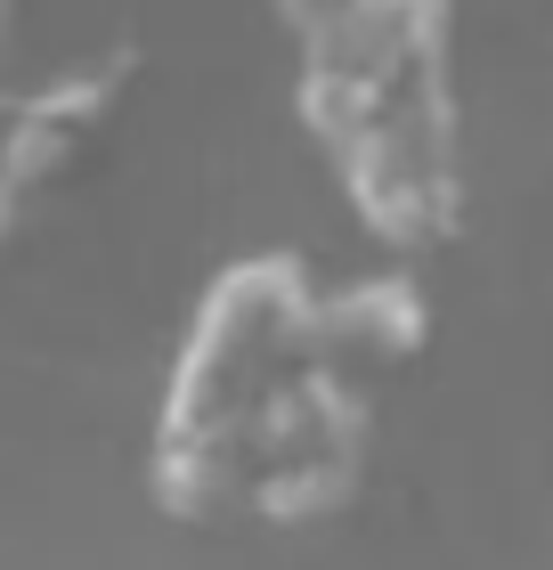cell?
<instances>
[{
	"label": "cell",
	"mask_w": 553,
	"mask_h": 570,
	"mask_svg": "<svg viewBox=\"0 0 553 570\" xmlns=\"http://www.w3.org/2000/svg\"><path fill=\"white\" fill-rule=\"evenodd\" d=\"M326 326H334V334H358V343H366V351H383V358H399V351L424 343V309H415L399 285H366V294L334 302V309H326Z\"/></svg>",
	"instance_id": "cell-1"
}]
</instances>
